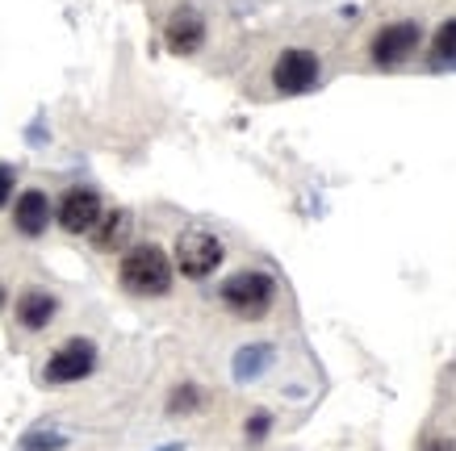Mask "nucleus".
Returning <instances> with one entry per match:
<instances>
[{"label": "nucleus", "instance_id": "7ed1b4c3", "mask_svg": "<svg viewBox=\"0 0 456 451\" xmlns=\"http://www.w3.org/2000/svg\"><path fill=\"white\" fill-rule=\"evenodd\" d=\"M281 297V285L273 272H264V268H243V272L226 276L218 285V301L222 310L239 322H264V318L273 314V305Z\"/></svg>", "mask_w": 456, "mask_h": 451}, {"label": "nucleus", "instance_id": "dca6fc26", "mask_svg": "<svg viewBox=\"0 0 456 451\" xmlns=\"http://www.w3.org/2000/svg\"><path fill=\"white\" fill-rule=\"evenodd\" d=\"M419 451H456V439H444V435H436V439H428Z\"/></svg>", "mask_w": 456, "mask_h": 451}, {"label": "nucleus", "instance_id": "0eeeda50", "mask_svg": "<svg viewBox=\"0 0 456 451\" xmlns=\"http://www.w3.org/2000/svg\"><path fill=\"white\" fill-rule=\"evenodd\" d=\"M101 213H105V201H101V192L88 189V184H76V189H68L63 197H59V205H55L59 230L71 234V238L93 234V226L101 221Z\"/></svg>", "mask_w": 456, "mask_h": 451}, {"label": "nucleus", "instance_id": "20e7f679", "mask_svg": "<svg viewBox=\"0 0 456 451\" xmlns=\"http://www.w3.org/2000/svg\"><path fill=\"white\" fill-rule=\"evenodd\" d=\"M268 80H273V88H277L281 96L314 93L318 80H322V55H318L314 46H285V51H277V59H273Z\"/></svg>", "mask_w": 456, "mask_h": 451}, {"label": "nucleus", "instance_id": "1a4fd4ad", "mask_svg": "<svg viewBox=\"0 0 456 451\" xmlns=\"http://www.w3.org/2000/svg\"><path fill=\"white\" fill-rule=\"evenodd\" d=\"M51 221H55V209H51V197L42 189H26L13 197V230L21 238H42Z\"/></svg>", "mask_w": 456, "mask_h": 451}, {"label": "nucleus", "instance_id": "f257e3e1", "mask_svg": "<svg viewBox=\"0 0 456 451\" xmlns=\"http://www.w3.org/2000/svg\"><path fill=\"white\" fill-rule=\"evenodd\" d=\"M428 42V26L423 17L415 13H402V17H389L381 26H373L369 42H364V63L373 71H402L411 68Z\"/></svg>", "mask_w": 456, "mask_h": 451}, {"label": "nucleus", "instance_id": "6e6552de", "mask_svg": "<svg viewBox=\"0 0 456 451\" xmlns=\"http://www.w3.org/2000/svg\"><path fill=\"white\" fill-rule=\"evenodd\" d=\"M206 13L201 9H193V4H180V9H172L164 21V42L167 51L180 59H193L201 46H206Z\"/></svg>", "mask_w": 456, "mask_h": 451}, {"label": "nucleus", "instance_id": "f03ea898", "mask_svg": "<svg viewBox=\"0 0 456 451\" xmlns=\"http://www.w3.org/2000/svg\"><path fill=\"white\" fill-rule=\"evenodd\" d=\"M172 255H167L159 243H130L118 260V285L130 293V297L155 301L172 293Z\"/></svg>", "mask_w": 456, "mask_h": 451}, {"label": "nucleus", "instance_id": "4468645a", "mask_svg": "<svg viewBox=\"0 0 456 451\" xmlns=\"http://www.w3.org/2000/svg\"><path fill=\"white\" fill-rule=\"evenodd\" d=\"M13 192H17V172L9 164H0V209L13 201Z\"/></svg>", "mask_w": 456, "mask_h": 451}, {"label": "nucleus", "instance_id": "2eb2a0df", "mask_svg": "<svg viewBox=\"0 0 456 451\" xmlns=\"http://www.w3.org/2000/svg\"><path fill=\"white\" fill-rule=\"evenodd\" d=\"M268 426H273V423H268V414H256V418L248 423V439H251V443H260V439L268 435Z\"/></svg>", "mask_w": 456, "mask_h": 451}, {"label": "nucleus", "instance_id": "39448f33", "mask_svg": "<svg viewBox=\"0 0 456 451\" xmlns=\"http://www.w3.org/2000/svg\"><path fill=\"white\" fill-rule=\"evenodd\" d=\"M222 260H226V246L209 230H184L176 238V251H172V268L184 280H209L222 268Z\"/></svg>", "mask_w": 456, "mask_h": 451}, {"label": "nucleus", "instance_id": "f8f14e48", "mask_svg": "<svg viewBox=\"0 0 456 451\" xmlns=\"http://www.w3.org/2000/svg\"><path fill=\"white\" fill-rule=\"evenodd\" d=\"M431 59L436 63H456V17H448V21H440V29L431 34Z\"/></svg>", "mask_w": 456, "mask_h": 451}, {"label": "nucleus", "instance_id": "423d86ee", "mask_svg": "<svg viewBox=\"0 0 456 451\" xmlns=\"http://www.w3.org/2000/svg\"><path fill=\"white\" fill-rule=\"evenodd\" d=\"M97 372V342L93 339H63L46 356V364H42V381L46 384H76V381H84V376H93Z\"/></svg>", "mask_w": 456, "mask_h": 451}, {"label": "nucleus", "instance_id": "ddd939ff", "mask_svg": "<svg viewBox=\"0 0 456 451\" xmlns=\"http://www.w3.org/2000/svg\"><path fill=\"white\" fill-rule=\"evenodd\" d=\"M201 406H206V393H201L197 384H176L172 397H167V410L172 414H197Z\"/></svg>", "mask_w": 456, "mask_h": 451}, {"label": "nucleus", "instance_id": "9d476101", "mask_svg": "<svg viewBox=\"0 0 456 451\" xmlns=\"http://www.w3.org/2000/svg\"><path fill=\"white\" fill-rule=\"evenodd\" d=\"M59 314V297L51 293V288H26L21 297H17L13 305V318H17V326L29 330V334H38V330H46L51 322H55Z\"/></svg>", "mask_w": 456, "mask_h": 451}, {"label": "nucleus", "instance_id": "f3484780", "mask_svg": "<svg viewBox=\"0 0 456 451\" xmlns=\"http://www.w3.org/2000/svg\"><path fill=\"white\" fill-rule=\"evenodd\" d=\"M0 310H4V280H0Z\"/></svg>", "mask_w": 456, "mask_h": 451}, {"label": "nucleus", "instance_id": "9b49d317", "mask_svg": "<svg viewBox=\"0 0 456 451\" xmlns=\"http://www.w3.org/2000/svg\"><path fill=\"white\" fill-rule=\"evenodd\" d=\"M130 234H134L130 209H105L88 238H93V246H97L101 255H113V251H126V246H130Z\"/></svg>", "mask_w": 456, "mask_h": 451}]
</instances>
